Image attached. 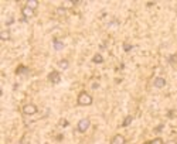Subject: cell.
<instances>
[{"mask_svg": "<svg viewBox=\"0 0 177 144\" xmlns=\"http://www.w3.org/2000/svg\"><path fill=\"white\" fill-rule=\"evenodd\" d=\"M58 67H60V69H63V71L68 69V67H70V61L68 60H60L58 61Z\"/></svg>", "mask_w": 177, "mask_h": 144, "instance_id": "30bf717a", "label": "cell"}, {"mask_svg": "<svg viewBox=\"0 0 177 144\" xmlns=\"http://www.w3.org/2000/svg\"><path fill=\"white\" fill-rule=\"evenodd\" d=\"M132 48H133V45H130V44H126V42L123 44V49H125L126 53H129V51H130Z\"/></svg>", "mask_w": 177, "mask_h": 144, "instance_id": "2e32d148", "label": "cell"}, {"mask_svg": "<svg viewBox=\"0 0 177 144\" xmlns=\"http://www.w3.org/2000/svg\"><path fill=\"white\" fill-rule=\"evenodd\" d=\"M48 81L51 82L52 85L60 84V81H61V75H60V72H57V71H51V72L48 74Z\"/></svg>", "mask_w": 177, "mask_h": 144, "instance_id": "277c9868", "label": "cell"}, {"mask_svg": "<svg viewBox=\"0 0 177 144\" xmlns=\"http://www.w3.org/2000/svg\"><path fill=\"white\" fill-rule=\"evenodd\" d=\"M163 127H164V124H160V126H157L156 129H154V133H157V131H162V130H163Z\"/></svg>", "mask_w": 177, "mask_h": 144, "instance_id": "d6986e66", "label": "cell"}, {"mask_svg": "<svg viewBox=\"0 0 177 144\" xmlns=\"http://www.w3.org/2000/svg\"><path fill=\"white\" fill-rule=\"evenodd\" d=\"M23 113L24 115H27V116H33V115H35L37 113V106L35 105H33V103H27V105H24L23 106Z\"/></svg>", "mask_w": 177, "mask_h": 144, "instance_id": "3957f363", "label": "cell"}, {"mask_svg": "<svg viewBox=\"0 0 177 144\" xmlns=\"http://www.w3.org/2000/svg\"><path fill=\"white\" fill-rule=\"evenodd\" d=\"M52 47H54L56 51H63L65 44H64L63 41H60V40H54V41H52Z\"/></svg>", "mask_w": 177, "mask_h": 144, "instance_id": "ba28073f", "label": "cell"}, {"mask_svg": "<svg viewBox=\"0 0 177 144\" xmlns=\"http://www.w3.org/2000/svg\"><path fill=\"white\" fill-rule=\"evenodd\" d=\"M143 144H150V143H143Z\"/></svg>", "mask_w": 177, "mask_h": 144, "instance_id": "603a6c76", "label": "cell"}, {"mask_svg": "<svg viewBox=\"0 0 177 144\" xmlns=\"http://www.w3.org/2000/svg\"><path fill=\"white\" fill-rule=\"evenodd\" d=\"M26 6L30 7L31 10H35V9L38 7V2H37V0H27V3H26Z\"/></svg>", "mask_w": 177, "mask_h": 144, "instance_id": "8fae6325", "label": "cell"}, {"mask_svg": "<svg viewBox=\"0 0 177 144\" xmlns=\"http://www.w3.org/2000/svg\"><path fill=\"white\" fill-rule=\"evenodd\" d=\"M11 38V34L9 30H3V31H0V40L2 41H9Z\"/></svg>", "mask_w": 177, "mask_h": 144, "instance_id": "9c48e42d", "label": "cell"}, {"mask_svg": "<svg viewBox=\"0 0 177 144\" xmlns=\"http://www.w3.org/2000/svg\"><path fill=\"white\" fill-rule=\"evenodd\" d=\"M164 144H177V141L176 140H169L167 143H164Z\"/></svg>", "mask_w": 177, "mask_h": 144, "instance_id": "44dd1931", "label": "cell"}, {"mask_svg": "<svg viewBox=\"0 0 177 144\" xmlns=\"http://www.w3.org/2000/svg\"><path fill=\"white\" fill-rule=\"evenodd\" d=\"M98 86H99L98 84H92V89H98Z\"/></svg>", "mask_w": 177, "mask_h": 144, "instance_id": "7402d4cb", "label": "cell"}, {"mask_svg": "<svg viewBox=\"0 0 177 144\" xmlns=\"http://www.w3.org/2000/svg\"><path fill=\"white\" fill-rule=\"evenodd\" d=\"M92 62L94 64H102L104 62V56H102L101 54H95V55L92 56Z\"/></svg>", "mask_w": 177, "mask_h": 144, "instance_id": "7c38bea8", "label": "cell"}, {"mask_svg": "<svg viewBox=\"0 0 177 144\" xmlns=\"http://www.w3.org/2000/svg\"><path fill=\"white\" fill-rule=\"evenodd\" d=\"M21 14H23V17L24 18H30V17L34 16V10H31V9L27 7V6H24L23 9H21Z\"/></svg>", "mask_w": 177, "mask_h": 144, "instance_id": "8992f818", "label": "cell"}, {"mask_svg": "<svg viewBox=\"0 0 177 144\" xmlns=\"http://www.w3.org/2000/svg\"><path fill=\"white\" fill-rule=\"evenodd\" d=\"M65 11H67V9H65V7H63V6L57 9V13H58V14H65Z\"/></svg>", "mask_w": 177, "mask_h": 144, "instance_id": "e0dca14e", "label": "cell"}, {"mask_svg": "<svg viewBox=\"0 0 177 144\" xmlns=\"http://www.w3.org/2000/svg\"><path fill=\"white\" fill-rule=\"evenodd\" d=\"M153 86H154V88H157V89L164 88V86H166V79H164V78H162V76H157L156 79H154V82H153Z\"/></svg>", "mask_w": 177, "mask_h": 144, "instance_id": "5b68a950", "label": "cell"}, {"mask_svg": "<svg viewBox=\"0 0 177 144\" xmlns=\"http://www.w3.org/2000/svg\"><path fill=\"white\" fill-rule=\"evenodd\" d=\"M76 102H78L80 106H89V105H92L94 99H92V96H91L88 92H81L80 95H78Z\"/></svg>", "mask_w": 177, "mask_h": 144, "instance_id": "6da1fadb", "label": "cell"}, {"mask_svg": "<svg viewBox=\"0 0 177 144\" xmlns=\"http://www.w3.org/2000/svg\"><path fill=\"white\" fill-rule=\"evenodd\" d=\"M91 126V120L89 119H81L76 124V130L80 131V133H85V131L89 129Z\"/></svg>", "mask_w": 177, "mask_h": 144, "instance_id": "7a4b0ae2", "label": "cell"}, {"mask_svg": "<svg viewBox=\"0 0 177 144\" xmlns=\"http://www.w3.org/2000/svg\"><path fill=\"white\" fill-rule=\"evenodd\" d=\"M169 61H170V62H177V55L170 56V58H169Z\"/></svg>", "mask_w": 177, "mask_h": 144, "instance_id": "ffe728a7", "label": "cell"}, {"mask_svg": "<svg viewBox=\"0 0 177 144\" xmlns=\"http://www.w3.org/2000/svg\"><path fill=\"white\" fill-rule=\"evenodd\" d=\"M132 122H133V116H126L125 119H123V122H122V127H128Z\"/></svg>", "mask_w": 177, "mask_h": 144, "instance_id": "4fadbf2b", "label": "cell"}, {"mask_svg": "<svg viewBox=\"0 0 177 144\" xmlns=\"http://www.w3.org/2000/svg\"><path fill=\"white\" fill-rule=\"evenodd\" d=\"M111 144H126V140L122 134H116V136H113V138L111 140Z\"/></svg>", "mask_w": 177, "mask_h": 144, "instance_id": "52a82bcc", "label": "cell"}, {"mask_svg": "<svg viewBox=\"0 0 177 144\" xmlns=\"http://www.w3.org/2000/svg\"><path fill=\"white\" fill-rule=\"evenodd\" d=\"M150 144H164V143H163V140H162L160 137H156V138H153V140L150 141Z\"/></svg>", "mask_w": 177, "mask_h": 144, "instance_id": "9a60e30c", "label": "cell"}, {"mask_svg": "<svg viewBox=\"0 0 177 144\" xmlns=\"http://www.w3.org/2000/svg\"><path fill=\"white\" fill-rule=\"evenodd\" d=\"M16 74H17V75H21V74L27 75V74H28V69H27L26 67H23V65H20V67L16 69Z\"/></svg>", "mask_w": 177, "mask_h": 144, "instance_id": "5bb4252c", "label": "cell"}, {"mask_svg": "<svg viewBox=\"0 0 177 144\" xmlns=\"http://www.w3.org/2000/svg\"><path fill=\"white\" fill-rule=\"evenodd\" d=\"M13 23H14V17H10V18H9V20L6 21V25H11V24H13Z\"/></svg>", "mask_w": 177, "mask_h": 144, "instance_id": "ac0fdd59", "label": "cell"}]
</instances>
